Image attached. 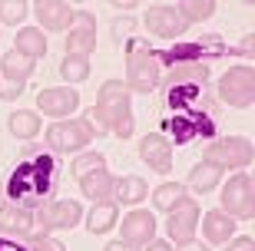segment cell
<instances>
[{"label":"cell","mask_w":255,"mask_h":251,"mask_svg":"<svg viewBox=\"0 0 255 251\" xmlns=\"http://www.w3.org/2000/svg\"><path fill=\"white\" fill-rule=\"evenodd\" d=\"M103 251H139L136 245H129V242H110Z\"/></svg>","instance_id":"37"},{"label":"cell","mask_w":255,"mask_h":251,"mask_svg":"<svg viewBox=\"0 0 255 251\" xmlns=\"http://www.w3.org/2000/svg\"><path fill=\"white\" fill-rule=\"evenodd\" d=\"M199 222V205L196 202H182L179 208H172L169 218H166V235L172 242H192V232H196Z\"/></svg>","instance_id":"15"},{"label":"cell","mask_w":255,"mask_h":251,"mask_svg":"<svg viewBox=\"0 0 255 251\" xmlns=\"http://www.w3.org/2000/svg\"><path fill=\"white\" fill-rule=\"evenodd\" d=\"M149 251H172V248L166 242H156V238H152V242H149Z\"/></svg>","instance_id":"39"},{"label":"cell","mask_w":255,"mask_h":251,"mask_svg":"<svg viewBox=\"0 0 255 251\" xmlns=\"http://www.w3.org/2000/svg\"><path fill=\"white\" fill-rule=\"evenodd\" d=\"M116 225V202H96L86 215V228L93 235H103Z\"/></svg>","instance_id":"23"},{"label":"cell","mask_w":255,"mask_h":251,"mask_svg":"<svg viewBox=\"0 0 255 251\" xmlns=\"http://www.w3.org/2000/svg\"><path fill=\"white\" fill-rule=\"evenodd\" d=\"M159 86V63L156 50L139 37L126 40V89L129 93H152Z\"/></svg>","instance_id":"4"},{"label":"cell","mask_w":255,"mask_h":251,"mask_svg":"<svg viewBox=\"0 0 255 251\" xmlns=\"http://www.w3.org/2000/svg\"><path fill=\"white\" fill-rule=\"evenodd\" d=\"M93 139V129L86 119H66V122H53L47 129V146L57 152H76L86 149Z\"/></svg>","instance_id":"8"},{"label":"cell","mask_w":255,"mask_h":251,"mask_svg":"<svg viewBox=\"0 0 255 251\" xmlns=\"http://www.w3.org/2000/svg\"><path fill=\"white\" fill-rule=\"evenodd\" d=\"M229 251H255V242L252 238H239V242L229 245Z\"/></svg>","instance_id":"36"},{"label":"cell","mask_w":255,"mask_h":251,"mask_svg":"<svg viewBox=\"0 0 255 251\" xmlns=\"http://www.w3.org/2000/svg\"><path fill=\"white\" fill-rule=\"evenodd\" d=\"M219 96L236 106V109H249L255 102V73L252 66H232L229 73H222L219 80Z\"/></svg>","instance_id":"6"},{"label":"cell","mask_w":255,"mask_h":251,"mask_svg":"<svg viewBox=\"0 0 255 251\" xmlns=\"http://www.w3.org/2000/svg\"><path fill=\"white\" fill-rule=\"evenodd\" d=\"M182 202H189L182 182H166V185L156 188V208H159V212H172V208H179Z\"/></svg>","instance_id":"25"},{"label":"cell","mask_w":255,"mask_h":251,"mask_svg":"<svg viewBox=\"0 0 255 251\" xmlns=\"http://www.w3.org/2000/svg\"><path fill=\"white\" fill-rule=\"evenodd\" d=\"M0 251H30V248L20 245V242H13V238H3V235H0Z\"/></svg>","instance_id":"35"},{"label":"cell","mask_w":255,"mask_h":251,"mask_svg":"<svg viewBox=\"0 0 255 251\" xmlns=\"http://www.w3.org/2000/svg\"><path fill=\"white\" fill-rule=\"evenodd\" d=\"M93 168H106V159L100 156V152H86V156H80L73 162V175H86V172H93Z\"/></svg>","instance_id":"31"},{"label":"cell","mask_w":255,"mask_h":251,"mask_svg":"<svg viewBox=\"0 0 255 251\" xmlns=\"http://www.w3.org/2000/svg\"><path fill=\"white\" fill-rule=\"evenodd\" d=\"M132 27H136V20H132V17H120V20H116V27H113V33H116V37H126Z\"/></svg>","instance_id":"33"},{"label":"cell","mask_w":255,"mask_h":251,"mask_svg":"<svg viewBox=\"0 0 255 251\" xmlns=\"http://www.w3.org/2000/svg\"><path fill=\"white\" fill-rule=\"evenodd\" d=\"M139 159L152 172H159L166 175L172 168V149H169V139L162 136V132H149V136H142L139 139Z\"/></svg>","instance_id":"11"},{"label":"cell","mask_w":255,"mask_h":251,"mask_svg":"<svg viewBox=\"0 0 255 251\" xmlns=\"http://www.w3.org/2000/svg\"><path fill=\"white\" fill-rule=\"evenodd\" d=\"M17 53H23V56H30V60H37V56H43L47 53V40H43V33L40 30H20L17 33Z\"/></svg>","instance_id":"27"},{"label":"cell","mask_w":255,"mask_h":251,"mask_svg":"<svg viewBox=\"0 0 255 251\" xmlns=\"http://www.w3.org/2000/svg\"><path fill=\"white\" fill-rule=\"evenodd\" d=\"M80 218H83V208H80V202H70V198L40 205V225L43 228H73Z\"/></svg>","instance_id":"13"},{"label":"cell","mask_w":255,"mask_h":251,"mask_svg":"<svg viewBox=\"0 0 255 251\" xmlns=\"http://www.w3.org/2000/svg\"><path fill=\"white\" fill-rule=\"evenodd\" d=\"M80 188H83V195L90 202H110V195H113V175L106 168H93V172L80 175Z\"/></svg>","instance_id":"17"},{"label":"cell","mask_w":255,"mask_h":251,"mask_svg":"<svg viewBox=\"0 0 255 251\" xmlns=\"http://www.w3.org/2000/svg\"><path fill=\"white\" fill-rule=\"evenodd\" d=\"M37 17H40V23L47 30H66L70 23H73V10L66 7V3H53V0H40L37 7Z\"/></svg>","instance_id":"19"},{"label":"cell","mask_w":255,"mask_h":251,"mask_svg":"<svg viewBox=\"0 0 255 251\" xmlns=\"http://www.w3.org/2000/svg\"><path fill=\"white\" fill-rule=\"evenodd\" d=\"M179 251H209V248H206V245H199V242H182Z\"/></svg>","instance_id":"38"},{"label":"cell","mask_w":255,"mask_h":251,"mask_svg":"<svg viewBox=\"0 0 255 251\" xmlns=\"http://www.w3.org/2000/svg\"><path fill=\"white\" fill-rule=\"evenodd\" d=\"M0 208H3V198H0Z\"/></svg>","instance_id":"40"},{"label":"cell","mask_w":255,"mask_h":251,"mask_svg":"<svg viewBox=\"0 0 255 251\" xmlns=\"http://www.w3.org/2000/svg\"><path fill=\"white\" fill-rule=\"evenodd\" d=\"M156 238V218L152 212H142V208H132L129 215L123 218V242L129 245H149Z\"/></svg>","instance_id":"16"},{"label":"cell","mask_w":255,"mask_h":251,"mask_svg":"<svg viewBox=\"0 0 255 251\" xmlns=\"http://www.w3.org/2000/svg\"><path fill=\"white\" fill-rule=\"evenodd\" d=\"M222 53H226L222 37L209 33V37H199L196 43H172V47L159 50V53H156V63L176 70V66H182V63H209V60H219Z\"/></svg>","instance_id":"5"},{"label":"cell","mask_w":255,"mask_h":251,"mask_svg":"<svg viewBox=\"0 0 255 251\" xmlns=\"http://www.w3.org/2000/svg\"><path fill=\"white\" fill-rule=\"evenodd\" d=\"M252 142L249 139H236V136H226V139H216L206 149V162H212L216 168H246L252 162Z\"/></svg>","instance_id":"7"},{"label":"cell","mask_w":255,"mask_h":251,"mask_svg":"<svg viewBox=\"0 0 255 251\" xmlns=\"http://www.w3.org/2000/svg\"><path fill=\"white\" fill-rule=\"evenodd\" d=\"M236 53H239V56H252V53H255V37H252V33H246V40L236 47Z\"/></svg>","instance_id":"34"},{"label":"cell","mask_w":255,"mask_h":251,"mask_svg":"<svg viewBox=\"0 0 255 251\" xmlns=\"http://www.w3.org/2000/svg\"><path fill=\"white\" fill-rule=\"evenodd\" d=\"M60 76L70 80V83H83L90 76V60L86 56H76V53H66L63 63H60Z\"/></svg>","instance_id":"28"},{"label":"cell","mask_w":255,"mask_h":251,"mask_svg":"<svg viewBox=\"0 0 255 251\" xmlns=\"http://www.w3.org/2000/svg\"><path fill=\"white\" fill-rule=\"evenodd\" d=\"M57 185V159L43 146H27L7 175V198L20 205L47 202Z\"/></svg>","instance_id":"2"},{"label":"cell","mask_w":255,"mask_h":251,"mask_svg":"<svg viewBox=\"0 0 255 251\" xmlns=\"http://www.w3.org/2000/svg\"><path fill=\"white\" fill-rule=\"evenodd\" d=\"M146 27L162 40H176L179 33H186L189 20L182 17L179 3H152V7L146 10Z\"/></svg>","instance_id":"10"},{"label":"cell","mask_w":255,"mask_h":251,"mask_svg":"<svg viewBox=\"0 0 255 251\" xmlns=\"http://www.w3.org/2000/svg\"><path fill=\"white\" fill-rule=\"evenodd\" d=\"M166 106L169 116L162 119V129L172 136L176 146L209 139L216 132V106L209 93L206 63H182L166 76Z\"/></svg>","instance_id":"1"},{"label":"cell","mask_w":255,"mask_h":251,"mask_svg":"<svg viewBox=\"0 0 255 251\" xmlns=\"http://www.w3.org/2000/svg\"><path fill=\"white\" fill-rule=\"evenodd\" d=\"M179 10H182V17L192 23V20L212 17V13H216V3H212V0H186V3H179Z\"/></svg>","instance_id":"29"},{"label":"cell","mask_w":255,"mask_h":251,"mask_svg":"<svg viewBox=\"0 0 255 251\" xmlns=\"http://www.w3.org/2000/svg\"><path fill=\"white\" fill-rule=\"evenodd\" d=\"M222 208H226L229 218H252V215H255V185H252V175L229 178L226 192H222Z\"/></svg>","instance_id":"9"},{"label":"cell","mask_w":255,"mask_h":251,"mask_svg":"<svg viewBox=\"0 0 255 251\" xmlns=\"http://www.w3.org/2000/svg\"><path fill=\"white\" fill-rule=\"evenodd\" d=\"M222 178V168H216L212 162H199L196 168L189 172V188L192 192H212Z\"/></svg>","instance_id":"24"},{"label":"cell","mask_w":255,"mask_h":251,"mask_svg":"<svg viewBox=\"0 0 255 251\" xmlns=\"http://www.w3.org/2000/svg\"><path fill=\"white\" fill-rule=\"evenodd\" d=\"M27 17V3L23 0H0V20L3 23H20Z\"/></svg>","instance_id":"30"},{"label":"cell","mask_w":255,"mask_h":251,"mask_svg":"<svg viewBox=\"0 0 255 251\" xmlns=\"http://www.w3.org/2000/svg\"><path fill=\"white\" fill-rule=\"evenodd\" d=\"M10 132L17 136V139H33L40 132V116L30 109H17L10 116Z\"/></svg>","instance_id":"26"},{"label":"cell","mask_w":255,"mask_h":251,"mask_svg":"<svg viewBox=\"0 0 255 251\" xmlns=\"http://www.w3.org/2000/svg\"><path fill=\"white\" fill-rule=\"evenodd\" d=\"M37 106H40V112H47L53 119H63V116H70V112L80 106V96H76V89H70V86H47V89L37 96Z\"/></svg>","instance_id":"12"},{"label":"cell","mask_w":255,"mask_h":251,"mask_svg":"<svg viewBox=\"0 0 255 251\" xmlns=\"http://www.w3.org/2000/svg\"><path fill=\"white\" fill-rule=\"evenodd\" d=\"M0 228L3 232H13V235H30L33 228V215L20 205H3L0 208Z\"/></svg>","instance_id":"20"},{"label":"cell","mask_w":255,"mask_h":251,"mask_svg":"<svg viewBox=\"0 0 255 251\" xmlns=\"http://www.w3.org/2000/svg\"><path fill=\"white\" fill-rule=\"evenodd\" d=\"M132 96L126 89V83L120 80H106L96 93V106H93V119L103 122L106 132H116L120 139H129L132 136Z\"/></svg>","instance_id":"3"},{"label":"cell","mask_w":255,"mask_h":251,"mask_svg":"<svg viewBox=\"0 0 255 251\" xmlns=\"http://www.w3.org/2000/svg\"><path fill=\"white\" fill-rule=\"evenodd\" d=\"M113 195H116V202H123V205H136L146 198V182L139 175L113 178Z\"/></svg>","instance_id":"22"},{"label":"cell","mask_w":255,"mask_h":251,"mask_svg":"<svg viewBox=\"0 0 255 251\" xmlns=\"http://www.w3.org/2000/svg\"><path fill=\"white\" fill-rule=\"evenodd\" d=\"M0 70H3V80H7L10 86L23 89V83H27L30 73H33V60H30V56H23V53H17V50H10V53H3Z\"/></svg>","instance_id":"18"},{"label":"cell","mask_w":255,"mask_h":251,"mask_svg":"<svg viewBox=\"0 0 255 251\" xmlns=\"http://www.w3.org/2000/svg\"><path fill=\"white\" fill-rule=\"evenodd\" d=\"M30 251H66L57 238H47V235H37L33 242H30Z\"/></svg>","instance_id":"32"},{"label":"cell","mask_w":255,"mask_h":251,"mask_svg":"<svg viewBox=\"0 0 255 251\" xmlns=\"http://www.w3.org/2000/svg\"><path fill=\"white\" fill-rule=\"evenodd\" d=\"M70 53L76 56H90L96 47V17L90 10L83 13H73V30H70V40H66Z\"/></svg>","instance_id":"14"},{"label":"cell","mask_w":255,"mask_h":251,"mask_svg":"<svg viewBox=\"0 0 255 251\" xmlns=\"http://www.w3.org/2000/svg\"><path fill=\"white\" fill-rule=\"evenodd\" d=\"M202 228H206V238L212 245H222V242H229V238H232L236 222H232L226 212H209L206 218H202Z\"/></svg>","instance_id":"21"}]
</instances>
